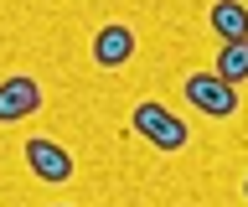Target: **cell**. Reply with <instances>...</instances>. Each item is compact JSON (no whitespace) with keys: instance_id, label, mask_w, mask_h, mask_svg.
<instances>
[{"instance_id":"ba28073f","label":"cell","mask_w":248,"mask_h":207,"mask_svg":"<svg viewBox=\"0 0 248 207\" xmlns=\"http://www.w3.org/2000/svg\"><path fill=\"white\" fill-rule=\"evenodd\" d=\"M243 197H248V176H243Z\"/></svg>"},{"instance_id":"3957f363","label":"cell","mask_w":248,"mask_h":207,"mask_svg":"<svg viewBox=\"0 0 248 207\" xmlns=\"http://www.w3.org/2000/svg\"><path fill=\"white\" fill-rule=\"evenodd\" d=\"M42 109V83L36 78H5L0 83V125L11 119H26V114Z\"/></svg>"},{"instance_id":"6da1fadb","label":"cell","mask_w":248,"mask_h":207,"mask_svg":"<svg viewBox=\"0 0 248 207\" xmlns=\"http://www.w3.org/2000/svg\"><path fill=\"white\" fill-rule=\"evenodd\" d=\"M129 125H135L140 135L155 145V150H186V140H191V129H186L181 119L166 109V104H155V98H145V104H140Z\"/></svg>"},{"instance_id":"8992f818","label":"cell","mask_w":248,"mask_h":207,"mask_svg":"<svg viewBox=\"0 0 248 207\" xmlns=\"http://www.w3.org/2000/svg\"><path fill=\"white\" fill-rule=\"evenodd\" d=\"M212 32L222 42H248V5L243 0H217L212 5Z\"/></svg>"},{"instance_id":"5b68a950","label":"cell","mask_w":248,"mask_h":207,"mask_svg":"<svg viewBox=\"0 0 248 207\" xmlns=\"http://www.w3.org/2000/svg\"><path fill=\"white\" fill-rule=\"evenodd\" d=\"M129 57H135V32L129 26L114 21V26H104V32L93 36V63L98 67H124Z\"/></svg>"},{"instance_id":"7a4b0ae2","label":"cell","mask_w":248,"mask_h":207,"mask_svg":"<svg viewBox=\"0 0 248 207\" xmlns=\"http://www.w3.org/2000/svg\"><path fill=\"white\" fill-rule=\"evenodd\" d=\"M186 98H191L202 114H212V119L238 114V83H228L217 67L212 73H191V78H186Z\"/></svg>"},{"instance_id":"52a82bcc","label":"cell","mask_w":248,"mask_h":207,"mask_svg":"<svg viewBox=\"0 0 248 207\" xmlns=\"http://www.w3.org/2000/svg\"><path fill=\"white\" fill-rule=\"evenodd\" d=\"M217 73L228 83H248V42H222L217 52Z\"/></svg>"},{"instance_id":"277c9868","label":"cell","mask_w":248,"mask_h":207,"mask_svg":"<svg viewBox=\"0 0 248 207\" xmlns=\"http://www.w3.org/2000/svg\"><path fill=\"white\" fill-rule=\"evenodd\" d=\"M26 166L42 176V181H67V176H73V156H67L57 140H26Z\"/></svg>"}]
</instances>
